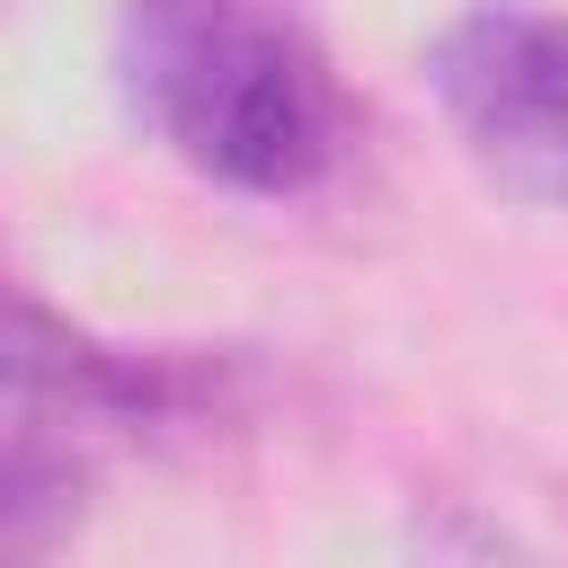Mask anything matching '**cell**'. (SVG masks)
<instances>
[{"label": "cell", "instance_id": "cell-3", "mask_svg": "<svg viewBox=\"0 0 568 568\" xmlns=\"http://www.w3.org/2000/svg\"><path fill=\"white\" fill-rule=\"evenodd\" d=\"M426 89L462 142V160L515 204H568V18L524 0L462 9L435 53Z\"/></svg>", "mask_w": 568, "mask_h": 568}, {"label": "cell", "instance_id": "cell-1", "mask_svg": "<svg viewBox=\"0 0 568 568\" xmlns=\"http://www.w3.org/2000/svg\"><path fill=\"white\" fill-rule=\"evenodd\" d=\"M115 89L151 142L231 195H320L355 142L328 44L293 0H124Z\"/></svg>", "mask_w": 568, "mask_h": 568}, {"label": "cell", "instance_id": "cell-2", "mask_svg": "<svg viewBox=\"0 0 568 568\" xmlns=\"http://www.w3.org/2000/svg\"><path fill=\"white\" fill-rule=\"evenodd\" d=\"M257 399V364L231 346H106L71 320H53L36 293L9 302V417L80 444L124 435H204L231 426Z\"/></svg>", "mask_w": 568, "mask_h": 568}]
</instances>
